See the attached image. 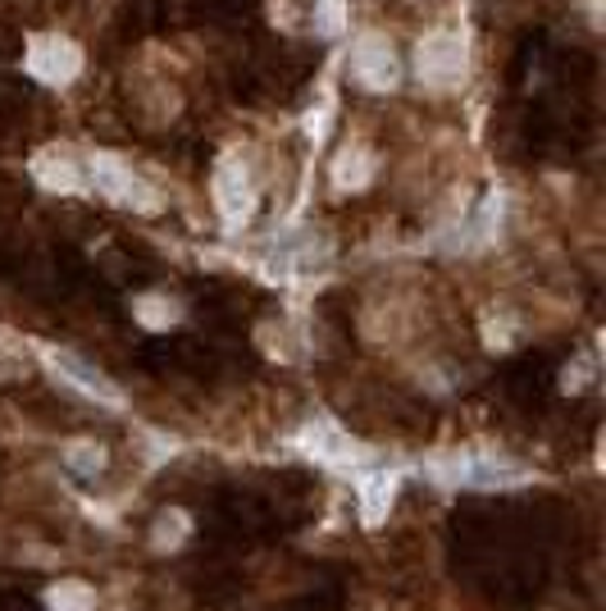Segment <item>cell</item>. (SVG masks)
Returning <instances> with one entry per match:
<instances>
[{
  "mask_svg": "<svg viewBox=\"0 0 606 611\" xmlns=\"http://www.w3.org/2000/svg\"><path fill=\"white\" fill-rule=\"evenodd\" d=\"M188 511H160L156 515V530H150V543H156V553H173L178 543L188 538Z\"/></svg>",
  "mask_w": 606,
  "mask_h": 611,
  "instance_id": "cell-13",
  "label": "cell"
},
{
  "mask_svg": "<svg viewBox=\"0 0 606 611\" xmlns=\"http://www.w3.org/2000/svg\"><path fill=\"white\" fill-rule=\"evenodd\" d=\"M87 174H92V182H97V192L101 197H110L114 205H128V210H160V197L146 188V182L128 169V165H119L114 156H92L87 160Z\"/></svg>",
  "mask_w": 606,
  "mask_h": 611,
  "instance_id": "cell-4",
  "label": "cell"
},
{
  "mask_svg": "<svg viewBox=\"0 0 606 611\" xmlns=\"http://www.w3.org/2000/svg\"><path fill=\"white\" fill-rule=\"evenodd\" d=\"M392 493H397V479L392 475H370L360 479V521L366 525H379L388 507H392Z\"/></svg>",
  "mask_w": 606,
  "mask_h": 611,
  "instance_id": "cell-10",
  "label": "cell"
},
{
  "mask_svg": "<svg viewBox=\"0 0 606 611\" xmlns=\"http://www.w3.org/2000/svg\"><path fill=\"white\" fill-rule=\"evenodd\" d=\"M301 443L311 447V456H319V462H333V466H356V462H366V447H360L356 438H347L333 420H315V424H306Z\"/></svg>",
  "mask_w": 606,
  "mask_h": 611,
  "instance_id": "cell-7",
  "label": "cell"
},
{
  "mask_svg": "<svg viewBox=\"0 0 606 611\" xmlns=\"http://www.w3.org/2000/svg\"><path fill=\"white\" fill-rule=\"evenodd\" d=\"M46 360H50V370L65 379V384H74L78 392H87V397H97L101 407H124V392H119L97 365H87L82 356H74V352H46Z\"/></svg>",
  "mask_w": 606,
  "mask_h": 611,
  "instance_id": "cell-6",
  "label": "cell"
},
{
  "mask_svg": "<svg viewBox=\"0 0 606 611\" xmlns=\"http://www.w3.org/2000/svg\"><path fill=\"white\" fill-rule=\"evenodd\" d=\"M210 192H215V205H220V215L224 224H247L251 220V210H256V178L247 169V160H237V156H224L215 165V182H210Z\"/></svg>",
  "mask_w": 606,
  "mask_h": 611,
  "instance_id": "cell-3",
  "label": "cell"
},
{
  "mask_svg": "<svg viewBox=\"0 0 606 611\" xmlns=\"http://www.w3.org/2000/svg\"><path fill=\"white\" fill-rule=\"evenodd\" d=\"M33 178L42 182L46 192H82V169H78V160L69 156V151H59V146L37 151V156H33Z\"/></svg>",
  "mask_w": 606,
  "mask_h": 611,
  "instance_id": "cell-8",
  "label": "cell"
},
{
  "mask_svg": "<svg viewBox=\"0 0 606 611\" xmlns=\"http://www.w3.org/2000/svg\"><path fill=\"white\" fill-rule=\"evenodd\" d=\"M465 69H470V55H465V42L451 37V33H429L419 46H415V74L424 87H461L465 82Z\"/></svg>",
  "mask_w": 606,
  "mask_h": 611,
  "instance_id": "cell-1",
  "label": "cell"
},
{
  "mask_svg": "<svg viewBox=\"0 0 606 611\" xmlns=\"http://www.w3.org/2000/svg\"><path fill=\"white\" fill-rule=\"evenodd\" d=\"M133 315H137V324L160 333V329H173L178 320H183V306H178L173 297H165V292H146V297L133 301Z\"/></svg>",
  "mask_w": 606,
  "mask_h": 611,
  "instance_id": "cell-11",
  "label": "cell"
},
{
  "mask_svg": "<svg viewBox=\"0 0 606 611\" xmlns=\"http://www.w3.org/2000/svg\"><path fill=\"white\" fill-rule=\"evenodd\" d=\"M370 178H374V156L366 146H347L338 160H333V182H338L343 192H360V188H370Z\"/></svg>",
  "mask_w": 606,
  "mask_h": 611,
  "instance_id": "cell-9",
  "label": "cell"
},
{
  "mask_svg": "<svg viewBox=\"0 0 606 611\" xmlns=\"http://www.w3.org/2000/svg\"><path fill=\"white\" fill-rule=\"evenodd\" d=\"M27 74L46 87H69L82 74V51L78 42L59 37V33H37L27 42Z\"/></svg>",
  "mask_w": 606,
  "mask_h": 611,
  "instance_id": "cell-2",
  "label": "cell"
},
{
  "mask_svg": "<svg viewBox=\"0 0 606 611\" xmlns=\"http://www.w3.org/2000/svg\"><path fill=\"white\" fill-rule=\"evenodd\" d=\"M351 78L360 87H370V91H388V87H397L402 78V65H397V51H392L383 37L366 33L356 46H351Z\"/></svg>",
  "mask_w": 606,
  "mask_h": 611,
  "instance_id": "cell-5",
  "label": "cell"
},
{
  "mask_svg": "<svg viewBox=\"0 0 606 611\" xmlns=\"http://www.w3.org/2000/svg\"><path fill=\"white\" fill-rule=\"evenodd\" d=\"M65 466L74 475H82V479H92V475L105 470V447L101 443H69L65 447Z\"/></svg>",
  "mask_w": 606,
  "mask_h": 611,
  "instance_id": "cell-14",
  "label": "cell"
},
{
  "mask_svg": "<svg viewBox=\"0 0 606 611\" xmlns=\"http://www.w3.org/2000/svg\"><path fill=\"white\" fill-rule=\"evenodd\" d=\"M14 365H19V347L14 343H0V375L14 370Z\"/></svg>",
  "mask_w": 606,
  "mask_h": 611,
  "instance_id": "cell-15",
  "label": "cell"
},
{
  "mask_svg": "<svg viewBox=\"0 0 606 611\" xmlns=\"http://www.w3.org/2000/svg\"><path fill=\"white\" fill-rule=\"evenodd\" d=\"M46 611H97V589L82 579H59L46 589Z\"/></svg>",
  "mask_w": 606,
  "mask_h": 611,
  "instance_id": "cell-12",
  "label": "cell"
}]
</instances>
